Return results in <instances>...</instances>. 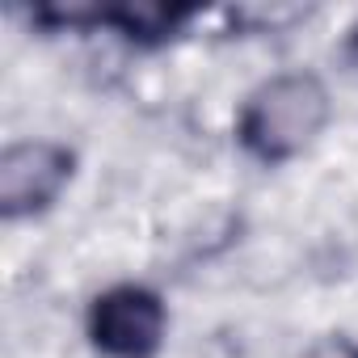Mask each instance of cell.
Masks as SVG:
<instances>
[{
	"label": "cell",
	"instance_id": "cell-1",
	"mask_svg": "<svg viewBox=\"0 0 358 358\" xmlns=\"http://www.w3.org/2000/svg\"><path fill=\"white\" fill-rule=\"evenodd\" d=\"M329 114L333 106L320 76L278 72L245 97L236 114V139L257 164H287L316 143V135L329 127Z\"/></svg>",
	"mask_w": 358,
	"mask_h": 358
},
{
	"label": "cell",
	"instance_id": "cell-2",
	"mask_svg": "<svg viewBox=\"0 0 358 358\" xmlns=\"http://www.w3.org/2000/svg\"><path fill=\"white\" fill-rule=\"evenodd\" d=\"M85 333L101 358H156L169 333V308L152 287L118 282L89 303Z\"/></svg>",
	"mask_w": 358,
	"mask_h": 358
},
{
	"label": "cell",
	"instance_id": "cell-3",
	"mask_svg": "<svg viewBox=\"0 0 358 358\" xmlns=\"http://www.w3.org/2000/svg\"><path fill=\"white\" fill-rule=\"evenodd\" d=\"M76 156L55 139H22L0 156V215L30 220L55 207L64 186L72 182Z\"/></svg>",
	"mask_w": 358,
	"mask_h": 358
},
{
	"label": "cell",
	"instance_id": "cell-4",
	"mask_svg": "<svg viewBox=\"0 0 358 358\" xmlns=\"http://www.w3.org/2000/svg\"><path fill=\"white\" fill-rule=\"evenodd\" d=\"M303 358H358V341L354 337H320L316 345L303 350Z\"/></svg>",
	"mask_w": 358,
	"mask_h": 358
},
{
	"label": "cell",
	"instance_id": "cell-5",
	"mask_svg": "<svg viewBox=\"0 0 358 358\" xmlns=\"http://www.w3.org/2000/svg\"><path fill=\"white\" fill-rule=\"evenodd\" d=\"M345 59L354 64V72H358V22L350 26V34H345Z\"/></svg>",
	"mask_w": 358,
	"mask_h": 358
}]
</instances>
